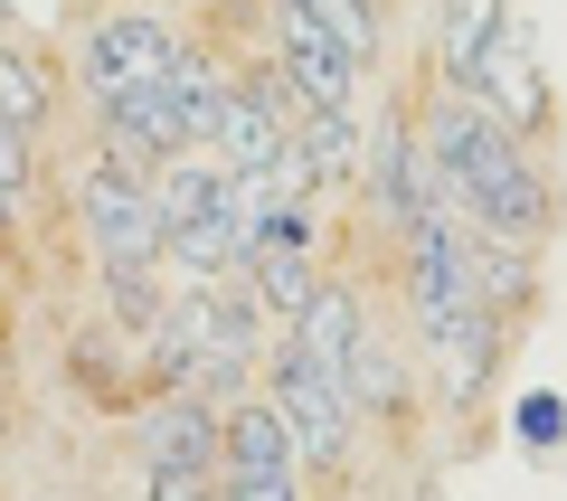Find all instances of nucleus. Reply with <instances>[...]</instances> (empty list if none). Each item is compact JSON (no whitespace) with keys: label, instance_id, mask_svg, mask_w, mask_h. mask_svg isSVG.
Returning <instances> with one entry per match:
<instances>
[{"label":"nucleus","instance_id":"obj_8","mask_svg":"<svg viewBox=\"0 0 567 501\" xmlns=\"http://www.w3.org/2000/svg\"><path fill=\"white\" fill-rule=\"evenodd\" d=\"M398 256H406V313L416 321L473 303V227L464 218H416L398 237Z\"/></svg>","mask_w":567,"mask_h":501},{"label":"nucleus","instance_id":"obj_19","mask_svg":"<svg viewBox=\"0 0 567 501\" xmlns=\"http://www.w3.org/2000/svg\"><path fill=\"white\" fill-rule=\"evenodd\" d=\"M511 426H520L529 454H558V444H567V398H558V388H529V398L511 407Z\"/></svg>","mask_w":567,"mask_h":501},{"label":"nucleus","instance_id":"obj_13","mask_svg":"<svg viewBox=\"0 0 567 501\" xmlns=\"http://www.w3.org/2000/svg\"><path fill=\"white\" fill-rule=\"evenodd\" d=\"M162 95H171V114H181V142H189V152H208V133H218V104H227V67L208 58L199 39H181V48H171Z\"/></svg>","mask_w":567,"mask_h":501},{"label":"nucleus","instance_id":"obj_23","mask_svg":"<svg viewBox=\"0 0 567 501\" xmlns=\"http://www.w3.org/2000/svg\"><path fill=\"white\" fill-rule=\"evenodd\" d=\"M10 218H20V208H10V200H0V227H10Z\"/></svg>","mask_w":567,"mask_h":501},{"label":"nucleus","instance_id":"obj_10","mask_svg":"<svg viewBox=\"0 0 567 501\" xmlns=\"http://www.w3.org/2000/svg\"><path fill=\"white\" fill-rule=\"evenodd\" d=\"M142 463H152V473L218 482V417H208L199 398H162L152 417H142Z\"/></svg>","mask_w":567,"mask_h":501},{"label":"nucleus","instance_id":"obj_18","mask_svg":"<svg viewBox=\"0 0 567 501\" xmlns=\"http://www.w3.org/2000/svg\"><path fill=\"white\" fill-rule=\"evenodd\" d=\"M303 10H312V20H322L331 39L350 48V67H360V76H379L388 48H379V10H369V0H303Z\"/></svg>","mask_w":567,"mask_h":501},{"label":"nucleus","instance_id":"obj_1","mask_svg":"<svg viewBox=\"0 0 567 501\" xmlns=\"http://www.w3.org/2000/svg\"><path fill=\"white\" fill-rule=\"evenodd\" d=\"M416 133H425V161L445 171V190H454V208H464L473 237L539 246L548 227H558V190H548L539 152H529L520 133H502L473 95L435 85V95H425V114H416Z\"/></svg>","mask_w":567,"mask_h":501},{"label":"nucleus","instance_id":"obj_14","mask_svg":"<svg viewBox=\"0 0 567 501\" xmlns=\"http://www.w3.org/2000/svg\"><path fill=\"white\" fill-rule=\"evenodd\" d=\"M511 29V0H435V67H445V85L464 95L473 67H483V48Z\"/></svg>","mask_w":567,"mask_h":501},{"label":"nucleus","instance_id":"obj_7","mask_svg":"<svg viewBox=\"0 0 567 501\" xmlns=\"http://www.w3.org/2000/svg\"><path fill=\"white\" fill-rule=\"evenodd\" d=\"M502 341H511V331L483 313V303H454V313L416 321V360H425V379H435V398H445V407H473L492 388Z\"/></svg>","mask_w":567,"mask_h":501},{"label":"nucleus","instance_id":"obj_20","mask_svg":"<svg viewBox=\"0 0 567 501\" xmlns=\"http://www.w3.org/2000/svg\"><path fill=\"white\" fill-rule=\"evenodd\" d=\"M29 190H39V171H29V133H10V123H0V200L29 208Z\"/></svg>","mask_w":567,"mask_h":501},{"label":"nucleus","instance_id":"obj_3","mask_svg":"<svg viewBox=\"0 0 567 501\" xmlns=\"http://www.w3.org/2000/svg\"><path fill=\"white\" fill-rule=\"evenodd\" d=\"M265 398H275V417H284V436H293V463H303V482L312 473H341L350 463V444H360V417H350V398L322 379L312 360H293V350H265Z\"/></svg>","mask_w":567,"mask_h":501},{"label":"nucleus","instance_id":"obj_11","mask_svg":"<svg viewBox=\"0 0 567 501\" xmlns=\"http://www.w3.org/2000/svg\"><path fill=\"white\" fill-rule=\"evenodd\" d=\"M341 398H350V417H360V426H369V417H388V426H398V417H406V398H416V369H406V350L388 341L379 321H369V341L350 350Z\"/></svg>","mask_w":567,"mask_h":501},{"label":"nucleus","instance_id":"obj_5","mask_svg":"<svg viewBox=\"0 0 567 501\" xmlns=\"http://www.w3.org/2000/svg\"><path fill=\"white\" fill-rule=\"evenodd\" d=\"M473 104H483L502 133H520V142H548L558 133V104H548V67H539V39H529L520 20L502 29V39L483 48V67H473V85H464Z\"/></svg>","mask_w":567,"mask_h":501},{"label":"nucleus","instance_id":"obj_16","mask_svg":"<svg viewBox=\"0 0 567 501\" xmlns=\"http://www.w3.org/2000/svg\"><path fill=\"white\" fill-rule=\"evenodd\" d=\"M293 142H303V161H312V181L322 190H360V171H369V123L360 114H293Z\"/></svg>","mask_w":567,"mask_h":501},{"label":"nucleus","instance_id":"obj_2","mask_svg":"<svg viewBox=\"0 0 567 501\" xmlns=\"http://www.w3.org/2000/svg\"><path fill=\"white\" fill-rule=\"evenodd\" d=\"M76 227L95 246L104 275H152L162 265V218H152V181H133L123 161H85L76 171Z\"/></svg>","mask_w":567,"mask_h":501},{"label":"nucleus","instance_id":"obj_17","mask_svg":"<svg viewBox=\"0 0 567 501\" xmlns=\"http://www.w3.org/2000/svg\"><path fill=\"white\" fill-rule=\"evenodd\" d=\"M48 114H58V76H48L39 48L0 39V123L10 133H48Z\"/></svg>","mask_w":567,"mask_h":501},{"label":"nucleus","instance_id":"obj_9","mask_svg":"<svg viewBox=\"0 0 567 501\" xmlns=\"http://www.w3.org/2000/svg\"><path fill=\"white\" fill-rule=\"evenodd\" d=\"M275 341L293 350V360H312V369H322L331 388H341V369H350V350L369 341V303L350 294L341 275H322V294H312L303 313H293V331H275Z\"/></svg>","mask_w":567,"mask_h":501},{"label":"nucleus","instance_id":"obj_21","mask_svg":"<svg viewBox=\"0 0 567 501\" xmlns=\"http://www.w3.org/2000/svg\"><path fill=\"white\" fill-rule=\"evenodd\" d=\"M218 501H303V473H237L218 482Z\"/></svg>","mask_w":567,"mask_h":501},{"label":"nucleus","instance_id":"obj_22","mask_svg":"<svg viewBox=\"0 0 567 501\" xmlns=\"http://www.w3.org/2000/svg\"><path fill=\"white\" fill-rule=\"evenodd\" d=\"M152 501H218V482H199V473H152Z\"/></svg>","mask_w":567,"mask_h":501},{"label":"nucleus","instance_id":"obj_15","mask_svg":"<svg viewBox=\"0 0 567 501\" xmlns=\"http://www.w3.org/2000/svg\"><path fill=\"white\" fill-rule=\"evenodd\" d=\"M218 190H227V171H218L208 152H171L162 171H152V218H162V246L189 237V227L218 208Z\"/></svg>","mask_w":567,"mask_h":501},{"label":"nucleus","instance_id":"obj_24","mask_svg":"<svg viewBox=\"0 0 567 501\" xmlns=\"http://www.w3.org/2000/svg\"><path fill=\"white\" fill-rule=\"evenodd\" d=\"M369 10H388V0H369Z\"/></svg>","mask_w":567,"mask_h":501},{"label":"nucleus","instance_id":"obj_12","mask_svg":"<svg viewBox=\"0 0 567 501\" xmlns=\"http://www.w3.org/2000/svg\"><path fill=\"white\" fill-rule=\"evenodd\" d=\"M473 303H483L492 321H520L529 303H539V246H511V237H473Z\"/></svg>","mask_w":567,"mask_h":501},{"label":"nucleus","instance_id":"obj_4","mask_svg":"<svg viewBox=\"0 0 567 501\" xmlns=\"http://www.w3.org/2000/svg\"><path fill=\"white\" fill-rule=\"evenodd\" d=\"M171 48H181V29H171L162 10H95V20L76 29V85L95 104L142 95V85L171 76Z\"/></svg>","mask_w":567,"mask_h":501},{"label":"nucleus","instance_id":"obj_6","mask_svg":"<svg viewBox=\"0 0 567 501\" xmlns=\"http://www.w3.org/2000/svg\"><path fill=\"white\" fill-rule=\"evenodd\" d=\"M275 67H284V85H293L312 114H360V95H369V76L350 67V48L312 20L303 0H275Z\"/></svg>","mask_w":567,"mask_h":501}]
</instances>
